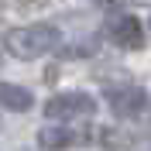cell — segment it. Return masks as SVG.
Returning a JSON list of instances; mask_svg holds the SVG:
<instances>
[{
	"label": "cell",
	"instance_id": "3",
	"mask_svg": "<svg viewBox=\"0 0 151 151\" xmlns=\"http://www.w3.org/2000/svg\"><path fill=\"white\" fill-rule=\"evenodd\" d=\"M106 38H110L117 48L134 52V48L144 45V28H141V21L134 17V14H113V17L106 21Z\"/></svg>",
	"mask_w": 151,
	"mask_h": 151
},
{
	"label": "cell",
	"instance_id": "6",
	"mask_svg": "<svg viewBox=\"0 0 151 151\" xmlns=\"http://www.w3.org/2000/svg\"><path fill=\"white\" fill-rule=\"evenodd\" d=\"M38 144L45 151H62L69 144H76V134L69 127H45V131H38Z\"/></svg>",
	"mask_w": 151,
	"mask_h": 151
},
{
	"label": "cell",
	"instance_id": "5",
	"mask_svg": "<svg viewBox=\"0 0 151 151\" xmlns=\"http://www.w3.org/2000/svg\"><path fill=\"white\" fill-rule=\"evenodd\" d=\"M35 96L24 89V86H14V83H0V110H10V113H24L31 110Z\"/></svg>",
	"mask_w": 151,
	"mask_h": 151
},
{
	"label": "cell",
	"instance_id": "8",
	"mask_svg": "<svg viewBox=\"0 0 151 151\" xmlns=\"http://www.w3.org/2000/svg\"><path fill=\"white\" fill-rule=\"evenodd\" d=\"M148 24H151V21H148Z\"/></svg>",
	"mask_w": 151,
	"mask_h": 151
},
{
	"label": "cell",
	"instance_id": "1",
	"mask_svg": "<svg viewBox=\"0 0 151 151\" xmlns=\"http://www.w3.org/2000/svg\"><path fill=\"white\" fill-rule=\"evenodd\" d=\"M58 41H62V35H58L55 24H31V28H14V31H7V38H4L7 52H10L14 58H24V62H31V58H41V55H48V52H55Z\"/></svg>",
	"mask_w": 151,
	"mask_h": 151
},
{
	"label": "cell",
	"instance_id": "7",
	"mask_svg": "<svg viewBox=\"0 0 151 151\" xmlns=\"http://www.w3.org/2000/svg\"><path fill=\"white\" fill-rule=\"evenodd\" d=\"M100 4H117V0H100Z\"/></svg>",
	"mask_w": 151,
	"mask_h": 151
},
{
	"label": "cell",
	"instance_id": "2",
	"mask_svg": "<svg viewBox=\"0 0 151 151\" xmlns=\"http://www.w3.org/2000/svg\"><path fill=\"white\" fill-rule=\"evenodd\" d=\"M93 113H96V100L89 93H55L45 103L48 120H76V117H93Z\"/></svg>",
	"mask_w": 151,
	"mask_h": 151
},
{
	"label": "cell",
	"instance_id": "4",
	"mask_svg": "<svg viewBox=\"0 0 151 151\" xmlns=\"http://www.w3.org/2000/svg\"><path fill=\"white\" fill-rule=\"evenodd\" d=\"M106 103L117 117H137L148 106V93L141 86H106Z\"/></svg>",
	"mask_w": 151,
	"mask_h": 151
}]
</instances>
